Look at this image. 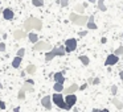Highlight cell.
<instances>
[{
  "label": "cell",
  "instance_id": "6da1fadb",
  "mask_svg": "<svg viewBox=\"0 0 123 112\" xmlns=\"http://www.w3.org/2000/svg\"><path fill=\"white\" fill-rule=\"evenodd\" d=\"M24 28H25V32H29L32 29H36V30H40L43 28V22L41 20L36 19V17H28L24 22Z\"/></svg>",
  "mask_w": 123,
  "mask_h": 112
},
{
  "label": "cell",
  "instance_id": "7a4b0ae2",
  "mask_svg": "<svg viewBox=\"0 0 123 112\" xmlns=\"http://www.w3.org/2000/svg\"><path fill=\"white\" fill-rule=\"evenodd\" d=\"M69 19H70V21H72L73 24L78 25V27H83V25H86V24H87V21H89V17L87 16H83V15L75 13V12L70 13Z\"/></svg>",
  "mask_w": 123,
  "mask_h": 112
},
{
  "label": "cell",
  "instance_id": "3957f363",
  "mask_svg": "<svg viewBox=\"0 0 123 112\" xmlns=\"http://www.w3.org/2000/svg\"><path fill=\"white\" fill-rule=\"evenodd\" d=\"M65 54H66L65 48H64V46H58V48H54V49H52L50 51H48L46 56H45V59H46V61H52L54 57H57V56L62 57V56H65Z\"/></svg>",
  "mask_w": 123,
  "mask_h": 112
},
{
  "label": "cell",
  "instance_id": "277c9868",
  "mask_svg": "<svg viewBox=\"0 0 123 112\" xmlns=\"http://www.w3.org/2000/svg\"><path fill=\"white\" fill-rule=\"evenodd\" d=\"M52 100H53V103L56 104L58 108L66 109V111H68V104H66V101H65V98L60 92H56L54 95H52Z\"/></svg>",
  "mask_w": 123,
  "mask_h": 112
},
{
  "label": "cell",
  "instance_id": "5b68a950",
  "mask_svg": "<svg viewBox=\"0 0 123 112\" xmlns=\"http://www.w3.org/2000/svg\"><path fill=\"white\" fill-rule=\"evenodd\" d=\"M33 50H37V51H41V50H48L50 51L52 50V45L49 42H46V41H38L37 44H35L33 45Z\"/></svg>",
  "mask_w": 123,
  "mask_h": 112
},
{
  "label": "cell",
  "instance_id": "8992f818",
  "mask_svg": "<svg viewBox=\"0 0 123 112\" xmlns=\"http://www.w3.org/2000/svg\"><path fill=\"white\" fill-rule=\"evenodd\" d=\"M77 49V40L75 38H68L65 41V50L66 53H72Z\"/></svg>",
  "mask_w": 123,
  "mask_h": 112
},
{
  "label": "cell",
  "instance_id": "52a82bcc",
  "mask_svg": "<svg viewBox=\"0 0 123 112\" xmlns=\"http://www.w3.org/2000/svg\"><path fill=\"white\" fill-rule=\"evenodd\" d=\"M52 96L50 95H46V96H44L43 99H41V104H43V107L44 108H46L48 111H50L52 109Z\"/></svg>",
  "mask_w": 123,
  "mask_h": 112
},
{
  "label": "cell",
  "instance_id": "ba28073f",
  "mask_svg": "<svg viewBox=\"0 0 123 112\" xmlns=\"http://www.w3.org/2000/svg\"><path fill=\"white\" fill-rule=\"evenodd\" d=\"M118 61H119V57L115 56V54H110V56H107L106 61H105V65L106 66H112V65L118 63Z\"/></svg>",
  "mask_w": 123,
  "mask_h": 112
},
{
  "label": "cell",
  "instance_id": "9c48e42d",
  "mask_svg": "<svg viewBox=\"0 0 123 112\" xmlns=\"http://www.w3.org/2000/svg\"><path fill=\"white\" fill-rule=\"evenodd\" d=\"M65 101H66V104H68V111H69L72 107H74L75 101H77V98H75L74 94H72V95H66L65 96Z\"/></svg>",
  "mask_w": 123,
  "mask_h": 112
},
{
  "label": "cell",
  "instance_id": "30bf717a",
  "mask_svg": "<svg viewBox=\"0 0 123 112\" xmlns=\"http://www.w3.org/2000/svg\"><path fill=\"white\" fill-rule=\"evenodd\" d=\"M28 34H29V33H27L25 30H23V29H17V30H15V32H13V37H15V40H17V41L25 38Z\"/></svg>",
  "mask_w": 123,
  "mask_h": 112
},
{
  "label": "cell",
  "instance_id": "8fae6325",
  "mask_svg": "<svg viewBox=\"0 0 123 112\" xmlns=\"http://www.w3.org/2000/svg\"><path fill=\"white\" fill-rule=\"evenodd\" d=\"M3 17L6 20H12L15 17V13H13V11L12 9H9V8H6L3 11Z\"/></svg>",
  "mask_w": 123,
  "mask_h": 112
},
{
  "label": "cell",
  "instance_id": "7c38bea8",
  "mask_svg": "<svg viewBox=\"0 0 123 112\" xmlns=\"http://www.w3.org/2000/svg\"><path fill=\"white\" fill-rule=\"evenodd\" d=\"M53 78H54V80H56V83H61V84H64V82H65L64 73H54Z\"/></svg>",
  "mask_w": 123,
  "mask_h": 112
},
{
  "label": "cell",
  "instance_id": "4fadbf2b",
  "mask_svg": "<svg viewBox=\"0 0 123 112\" xmlns=\"http://www.w3.org/2000/svg\"><path fill=\"white\" fill-rule=\"evenodd\" d=\"M80 90V87H78V84H72V86H69L68 88H65V94L66 95H72V94H74L75 91H78Z\"/></svg>",
  "mask_w": 123,
  "mask_h": 112
},
{
  "label": "cell",
  "instance_id": "5bb4252c",
  "mask_svg": "<svg viewBox=\"0 0 123 112\" xmlns=\"http://www.w3.org/2000/svg\"><path fill=\"white\" fill-rule=\"evenodd\" d=\"M86 27H87V29H91V30H95L97 28V24H95V21H94V16H89V21H87V24H86Z\"/></svg>",
  "mask_w": 123,
  "mask_h": 112
},
{
  "label": "cell",
  "instance_id": "9a60e30c",
  "mask_svg": "<svg viewBox=\"0 0 123 112\" xmlns=\"http://www.w3.org/2000/svg\"><path fill=\"white\" fill-rule=\"evenodd\" d=\"M21 61H23V58L21 57H15L13 58V61H12V67H13V69H19L20 67V65H21Z\"/></svg>",
  "mask_w": 123,
  "mask_h": 112
},
{
  "label": "cell",
  "instance_id": "2e32d148",
  "mask_svg": "<svg viewBox=\"0 0 123 112\" xmlns=\"http://www.w3.org/2000/svg\"><path fill=\"white\" fill-rule=\"evenodd\" d=\"M74 11H75V13L82 15L83 11H85V7H83V4H75V6H74Z\"/></svg>",
  "mask_w": 123,
  "mask_h": 112
},
{
  "label": "cell",
  "instance_id": "e0dca14e",
  "mask_svg": "<svg viewBox=\"0 0 123 112\" xmlns=\"http://www.w3.org/2000/svg\"><path fill=\"white\" fill-rule=\"evenodd\" d=\"M28 37H29V41L32 44H37L38 42V37H37V34H36V33H29V34H28Z\"/></svg>",
  "mask_w": 123,
  "mask_h": 112
},
{
  "label": "cell",
  "instance_id": "ac0fdd59",
  "mask_svg": "<svg viewBox=\"0 0 123 112\" xmlns=\"http://www.w3.org/2000/svg\"><path fill=\"white\" fill-rule=\"evenodd\" d=\"M78 59H80V61L82 62V65H85V66H87V65L90 63V59H89L87 56H80V57H78Z\"/></svg>",
  "mask_w": 123,
  "mask_h": 112
},
{
  "label": "cell",
  "instance_id": "d6986e66",
  "mask_svg": "<svg viewBox=\"0 0 123 112\" xmlns=\"http://www.w3.org/2000/svg\"><path fill=\"white\" fill-rule=\"evenodd\" d=\"M111 101H112V104H114V106H115V107H117V108H118V109H122V108H123V103H122V101H120V100H119V99H117V98H114V99H112V100H111Z\"/></svg>",
  "mask_w": 123,
  "mask_h": 112
},
{
  "label": "cell",
  "instance_id": "ffe728a7",
  "mask_svg": "<svg viewBox=\"0 0 123 112\" xmlns=\"http://www.w3.org/2000/svg\"><path fill=\"white\" fill-rule=\"evenodd\" d=\"M98 9L102 12H106L107 11V7L105 6V0H99L98 1Z\"/></svg>",
  "mask_w": 123,
  "mask_h": 112
},
{
  "label": "cell",
  "instance_id": "44dd1931",
  "mask_svg": "<svg viewBox=\"0 0 123 112\" xmlns=\"http://www.w3.org/2000/svg\"><path fill=\"white\" fill-rule=\"evenodd\" d=\"M53 90L56 91V92H61V91H64V90H65V88H64V86H62L61 83H54Z\"/></svg>",
  "mask_w": 123,
  "mask_h": 112
},
{
  "label": "cell",
  "instance_id": "7402d4cb",
  "mask_svg": "<svg viewBox=\"0 0 123 112\" xmlns=\"http://www.w3.org/2000/svg\"><path fill=\"white\" fill-rule=\"evenodd\" d=\"M36 70H37V69H36L35 65H29V66H27V73H28V74H31V75L35 74Z\"/></svg>",
  "mask_w": 123,
  "mask_h": 112
},
{
  "label": "cell",
  "instance_id": "603a6c76",
  "mask_svg": "<svg viewBox=\"0 0 123 112\" xmlns=\"http://www.w3.org/2000/svg\"><path fill=\"white\" fill-rule=\"evenodd\" d=\"M23 88H24L25 91H31V92H32V91L35 90V88H33V84H32V83H28V82H25V83H24Z\"/></svg>",
  "mask_w": 123,
  "mask_h": 112
},
{
  "label": "cell",
  "instance_id": "cb8c5ba5",
  "mask_svg": "<svg viewBox=\"0 0 123 112\" xmlns=\"http://www.w3.org/2000/svg\"><path fill=\"white\" fill-rule=\"evenodd\" d=\"M32 4L35 7H43L44 6V0H32Z\"/></svg>",
  "mask_w": 123,
  "mask_h": 112
},
{
  "label": "cell",
  "instance_id": "d4e9b609",
  "mask_svg": "<svg viewBox=\"0 0 123 112\" xmlns=\"http://www.w3.org/2000/svg\"><path fill=\"white\" fill-rule=\"evenodd\" d=\"M17 98H19L20 100H24V99H25V90H24V88H21V90L19 91V95H17Z\"/></svg>",
  "mask_w": 123,
  "mask_h": 112
},
{
  "label": "cell",
  "instance_id": "484cf974",
  "mask_svg": "<svg viewBox=\"0 0 123 112\" xmlns=\"http://www.w3.org/2000/svg\"><path fill=\"white\" fill-rule=\"evenodd\" d=\"M114 54H115V56H118V57L122 56V54H123V46H119V48L114 51Z\"/></svg>",
  "mask_w": 123,
  "mask_h": 112
},
{
  "label": "cell",
  "instance_id": "4316f807",
  "mask_svg": "<svg viewBox=\"0 0 123 112\" xmlns=\"http://www.w3.org/2000/svg\"><path fill=\"white\" fill-rule=\"evenodd\" d=\"M60 4H61V7L66 8V7L69 6V0H60Z\"/></svg>",
  "mask_w": 123,
  "mask_h": 112
},
{
  "label": "cell",
  "instance_id": "83f0119b",
  "mask_svg": "<svg viewBox=\"0 0 123 112\" xmlns=\"http://www.w3.org/2000/svg\"><path fill=\"white\" fill-rule=\"evenodd\" d=\"M24 54H25V49H19V50H17V57H21V58H23V57H24Z\"/></svg>",
  "mask_w": 123,
  "mask_h": 112
},
{
  "label": "cell",
  "instance_id": "f1b7e54d",
  "mask_svg": "<svg viewBox=\"0 0 123 112\" xmlns=\"http://www.w3.org/2000/svg\"><path fill=\"white\" fill-rule=\"evenodd\" d=\"M117 92H118V86L112 84V86H111V94H112V95H115Z\"/></svg>",
  "mask_w": 123,
  "mask_h": 112
},
{
  "label": "cell",
  "instance_id": "f546056e",
  "mask_svg": "<svg viewBox=\"0 0 123 112\" xmlns=\"http://www.w3.org/2000/svg\"><path fill=\"white\" fill-rule=\"evenodd\" d=\"M87 84H89V83H83V84H82V86H80V90H81V91H83V90H86V87H87Z\"/></svg>",
  "mask_w": 123,
  "mask_h": 112
},
{
  "label": "cell",
  "instance_id": "4dcf8cb0",
  "mask_svg": "<svg viewBox=\"0 0 123 112\" xmlns=\"http://www.w3.org/2000/svg\"><path fill=\"white\" fill-rule=\"evenodd\" d=\"M4 50H6V44L1 42L0 44V51H4Z\"/></svg>",
  "mask_w": 123,
  "mask_h": 112
},
{
  "label": "cell",
  "instance_id": "1f68e13d",
  "mask_svg": "<svg viewBox=\"0 0 123 112\" xmlns=\"http://www.w3.org/2000/svg\"><path fill=\"white\" fill-rule=\"evenodd\" d=\"M99 82H101V79H99V78H94L93 84H99Z\"/></svg>",
  "mask_w": 123,
  "mask_h": 112
},
{
  "label": "cell",
  "instance_id": "d6a6232c",
  "mask_svg": "<svg viewBox=\"0 0 123 112\" xmlns=\"http://www.w3.org/2000/svg\"><path fill=\"white\" fill-rule=\"evenodd\" d=\"M0 109H6V103L0 100Z\"/></svg>",
  "mask_w": 123,
  "mask_h": 112
},
{
  "label": "cell",
  "instance_id": "836d02e7",
  "mask_svg": "<svg viewBox=\"0 0 123 112\" xmlns=\"http://www.w3.org/2000/svg\"><path fill=\"white\" fill-rule=\"evenodd\" d=\"M78 34H80L81 37H85V36L87 34V32H86V30H82V32H80V33H78Z\"/></svg>",
  "mask_w": 123,
  "mask_h": 112
},
{
  "label": "cell",
  "instance_id": "e575fe53",
  "mask_svg": "<svg viewBox=\"0 0 123 112\" xmlns=\"http://www.w3.org/2000/svg\"><path fill=\"white\" fill-rule=\"evenodd\" d=\"M93 78H89V80H87V83H89V84H93Z\"/></svg>",
  "mask_w": 123,
  "mask_h": 112
},
{
  "label": "cell",
  "instance_id": "d590c367",
  "mask_svg": "<svg viewBox=\"0 0 123 112\" xmlns=\"http://www.w3.org/2000/svg\"><path fill=\"white\" fill-rule=\"evenodd\" d=\"M119 78L120 80H123V71H119Z\"/></svg>",
  "mask_w": 123,
  "mask_h": 112
},
{
  "label": "cell",
  "instance_id": "8d00e7d4",
  "mask_svg": "<svg viewBox=\"0 0 123 112\" xmlns=\"http://www.w3.org/2000/svg\"><path fill=\"white\" fill-rule=\"evenodd\" d=\"M106 41H107L106 38H102V40H101V42H102V44H106Z\"/></svg>",
  "mask_w": 123,
  "mask_h": 112
},
{
  "label": "cell",
  "instance_id": "74e56055",
  "mask_svg": "<svg viewBox=\"0 0 123 112\" xmlns=\"http://www.w3.org/2000/svg\"><path fill=\"white\" fill-rule=\"evenodd\" d=\"M101 112H110V111L107 108H105V109H101Z\"/></svg>",
  "mask_w": 123,
  "mask_h": 112
},
{
  "label": "cell",
  "instance_id": "f35d334b",
  "mask_svg": "<svg viewBox=\"0 0 123 112\" xmlns=\"http://www.w3.org/2000/svg\"><path fill=\"white\" fill-rule=\"evenodd\" d=\"M91 112H101V111H99V109H97V108H94V109H93V111H91Z\"/></svg>",
  "mask_w": 123,
  "mask_h": 112
},
{
  "label": "cell",
  "instance_id": "ab89813d",
  "mask_svg": "<svg viewBox=\"0 0 123 112\" xmlns=\"http://www.w3.org/2000/svg\"><path fill=\"white\" fill-rule=\"evenodd\" d=\"M87 1H89V3H95L97 0H87Z\"/></svg>",
  "mask_w": 123,
  "mask_h": 112
},
{
  "label": "cell",
  "instance_id": "60d3db41",
  "mask_svg": "<svg viewBox=\"0 0 123 112\" xmlns=\"http://www.w3.org/2000/svg\"><path fill=\"white\" fill-rule=\"evenodd\" d=\"M0 88H3V84H1V82H0Z\"/></svg>",
  "mask_w": 123,
  "mask_h": 112
},
{
  "label": "cell",
  "instance_id": "b9f144b4",
  "mask_svg": "<svg viewBox=\"0 0 123 112\" xmlns=\"http://www.w3.org/2000/svg\"><path fill=\"white\" fill-rule=\"evenodd\" d=\"M74 112H78V108H74Z\"/></svg>",
  "mask_w": 123,
  "mask_h": 112
},
{
  "label": "cell",
  "instance_id": "7bdbcfd3",
  "mask_svg": "<svg viewBox=\"0 0 123 112\" xmlns=\"http://www.w3.org/2000/svg\"><path fill=\"white\" fill-rule=\"evenodd\" d=\"M122 38H123V33H122Z\"/></svg>",
  "mask_w": 123,
  "mask_h": 112
},
{
  "label": "cell",
  "instance_id": "ee69618b",
  "mask_svg": "<svg viewBox=\"0 0 123 112\" xmlns=\"http://www.w3.org/2000/svg\"><path fill=\"white\" fill-rule=\"evenodd\" d=\"M122 11H123V7H122Z\"/></svg>",
  "mask_w": 123,
  "mask_h": 112
}]
</instances>
